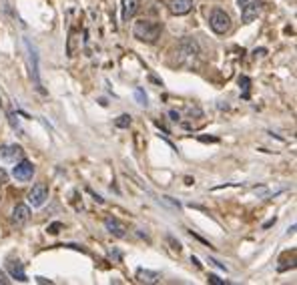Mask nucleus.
I'll return each mask as SVG.
<instances>
[{"label": "nucleus", "instance_id": "nucleus-1", "mask_svg": "<svg viewBox=\"0 0 297 285\" xmlns=\"http://www.w3.org/2000/svg\"><path fill=\"white\" fill-rule=\"evenodd\" d=\"M161 22H153V20H139L135 22L133 26V37L137 40H143V42H155L161 35Z\"/></svg>", "mask_w": 297, "mask_h": 285}, {"label": "nucleus", "instance_id": "nucleus-2", "mask_svg": "<svg viewBox=\"0 0 297 285\" xmlns=\"http://www.w3.org/2000/svg\"><path fill=\"white\" fill-rule=\"evenodd\" d=\"M209 26L215 35H225L231 28V16L225 10H213V14L209 16Z\"/></svg>", "mask_w": 297, "mask_h": 285}, {"label": "nucleus", "instance_id": "nucleus-3", "mask_svg": "<svg viewBox=\"0 0 297 285\" xmlns=\"http://www.w3.org/2000/svg\"><path fill=\"white\" fill-rule=\"evenodd\" d=\"M177 55H179V60H193L199 55V44L193 38H183L177 46Z\"/></svg>", "mask_w": 297, "mask_h": 285}, {"label": "nucleus", "instance_id": "nucleus-4", "mask_svg": "<svg viewBox=\"0 0 297 285\" xmlns=\"http://www.w3.org/2000/svg\"><path fill=\"white\" fill-rule=\"evenodd\" d=\"M24 46L28 50V58H30V76H32V80H35L37 89L40 93H44L42 91V85H40V75H38V57H37V50H35V46H30L28 40H24Z\"/></svg>", "mask_w": 297, "mask_h": 285}, {"label": "nucleus", "instance_id": "nucleus-5", "mask_svg": "<svg viewBox=\"0 0 297 285\" xmlns=\"http://www.w3.org/2000/svg\"><path fill=\"white\" fill-rule=\"evenodd\" d=\"M46 199H48V189L44 183H37V185L32 187V191L28 193V203L32 207H42Z\"/></svg>", "mask_w": 297, "mask_h": 285}, {"label": "nucleus", "instance_id": "nucleus-6", "mask_svg": "<svg viewBox=\"0 0 297 285\" xmlns=\"http://www.w3.org/2000/svg\"><path fill=\"white\" fill-rule=\"evenodd\" d=\"M12 175L19 181H30L32 175H35V165L26 159H20V163H16V167L12 169Z\"/></svg>", "mask_w": 297, "mask_h": 285}, {"label": "nucleus", "instance_id": "nucleus-7", "mask_svg": "<svg viewBox=\"0 0 297 285\" xmlns=\"http://www.w3.org/2000/svg\"><path fill=\"white\" fill-rule=\"evenodd\" d=\"M0 157L8 163H16L19 159L24 157V151L19 145H4V147H0Z\"/></svg>", "mask_w": 297, "mask_h": 285}, {"label": "nucleus", "instance_id": "nucleus-8", "mask_svg": "<svg viewBox=\"0 0 297 285\" xmlns=\"http://www.w3.org/2000/svg\"><path fill=\"white\" fill-rule=\"evenodd\" d=\"M261 2H253V0H249L245 6H243V10H241V20L245 22V24H249V22H253L257 16H259V12H261Z\"/></svg>", "mask_w": 297, "mask_h": 285}, {"label": "nucleus", "instance_id": "nucleus-9", "mask_svg": "<svg viewBox=\"0 0 297 285\" xmlns=\"http://www.w3.org/2000/svg\"><path fill=\"white\" fill-rule=\"evenodd\" d=\"M105 227H107V231L111 233V235H114V237H125L127 235V227L117 219V217H107L105 219Z\"/></svg>", "mask_w": 297, "mask_h": 285}, {"label": "nucleus", "instance_id": "nucleus-10", "mask_svg": "<svg viewBox=\"0 0 297 285\" xmlns=\"http://www.w3.org/2000/svg\"><path fill=\"white\" fill-rule=\"evenodd\" d=\"M28 219H30V209L26 205H16L12 211V223L16 227H22L28 223Z\"/></svg>", "mask_w": 297, "mask_h": 285}, {"label": "nucleus", "instance_id": "nucleus-11", "mask_svg": "<svg viewBox=\"0 0 297 285\" xmlns=\"http://www.w3.org/2000/svg\"><path fill=\"white\" fill-rule=\"evenodd\" d=\"M193 10V0H171V12L177 16L189 14Z\"/></svg>", "mask_w": 297, "mask_h": 285}, {"label": "nucleus", "instance_id": "nucleus-12", "mask_svg": "<svg viewBox=\"0 0 297 285\" xmlns=\"http://www.w3.org/2000/svg\"><path fill=\"white\" fill-rule=\"evenodd\" d=\"M141 8V0H123V20H130Z\"/></svg>", "mask_w": 297, "mask_h": 285}, {"label": "nucleus", "instance_id": "nucleus-13", "mask_svg": "<svg viewBox=\"0 0 297 285\" xmlns=\"http://www.w3.org/2000/svg\"><path fill=\"white\" fill-rule=\"evenodd\" d=\"M8 273L16 279V281H28L26 279V273H24V267L20 261H10L8 263Z\"/></svg>", "mask_w": 297, "mask_h": 285}, {"label": "nucleus", "instance_id": "nucleus-14", "mask_svg": "<svg viewBox=\"0 0 297 285\" xmlns=\"http://www.w3.org/2000/svg\"><path fill=\"white\" fill-rule=\"evenodd\" d=\"M137 279H139V283H157L161 279V275L157 271H148V269H143L141 267L137 271Z\"/></svg>", "mask_w": 297, "mask_h": 285}, {"label": "nucleus", "instance_id": "nucleus-15", "mask_svg": "<svg viewBox=\"0 0 297 285\" xmlns=\"http://www.w3.org/2000/svg\"><path fill=\"white\" fill-rule=\"evenodd\" d=\"M159 201H161L163 205H167L169 209H173V211H179V209H181V203H179V201H175V199L169 197V195H163Z\"/></svg>", "mask_w": 297, "mask_h": 285}, {"label": "nucleus", "instance_id": "nucleus-16", "mask_svg": "<svg viewBox=\"0 0 297 285\" xmlns=\"http://www.w3.org/2000/svg\"><path fill=\"white\" fill-rule=\"evenodd\" d=\"M130 121H133V119H130V114H121L119 119L114 121V125H117L119 129H129L130 127Z\"/></svg>", "mask_w": 297, "mask_h": 285}, {"label": "nucleus", "instance_id": "nucleus-17", "mask_svg": "<svg viewBox=\"0 0 297 285\" xmlns=\"http://www.w3.org/2000/svg\"><path fill=\"white\" fill-rule=\"evenodd\" d=\"M239 85H241V89H243V96L247 98V96H249V85H251V80L247 78V76H241V78H239Z\"/></svg>", "mask_w": 297, "mask_h": 285}, {"label": "nucleus", "instance_id": "nucleus-18", "mask_svg": "<svg viewBox=\"0 0 297 285\" xmlns=\"http://www.w3.org/2000/svg\"><path fill=\"white\" fill-rule=\"evenodd\" d=\"M135 98H137V103H139V105H145V107L148 105V103H147V95H145L143 89H137V91H135Z\"/></svg>", "mask_w": 297, "mask_h": 285}, {"label": "nucleus", "instance_id": "nucleus-19", "mask_svg": "<svg viewBox=\"0 0 297 285\" xmlns=\"http://www.w3.org/2000/svg\"><path fill=\"white\" fill-rule=\"evenodd\" d=\"M209 283H213V285H225L227 281H223V279H219L217 275H213V273H211V275H209Z\"/></svg>", "mask_w": 297, "mask_h": 285}, {"label": "nucleus", "instance_id": "nucleus-20", "mask_svg": "<svg viewBox=\"0 0 297 285\" xmlns=\"http://www.w3.org/2000/svg\"><path fill=\"white\" fill-rule=\"evenodd\" d=\"M6 181H8V173L2 169V167H0V185H4Z\"/></svg>", "mask_w": 297, "mask_h": 285}, {"label": "nucleus", "instance_id": "nucleus-21", "mask_svg": "<svg viewBox=\"0 0 297 285\" xmlns=\"http://www.w3.org/2000/svg\"><path fill=\"white\" fill-rule=\"evenodd\" d=\"M8 119H10V125H12L14 129H20V127H19V121H16V114H14V113H10V114H8Z\"/></svg>", "mask_w": 297, "mask_h": 285}, {"label": "nucleus", "instance_id": "nucleus-22", "mask_svg": "<svg viewBox=\"0 0 297 285\" xmlns=\"http://www.w3.org/2000/svg\"><path fill=\"white\" fill-rule=\"evenodd\" d=\"M62 225L60 223H55V225H51V227H48V233H53V235H56V233H58V229H60Z\"/></svg>", "mask_w": 297, "mask_h": 285}, {"label": "nucleus", "instance_id": "nucleus-23", "mask_svg": "<svg viewBox=\"0 0 297 285\" xmlns=\"http://www.w3.org/2000/svg\"><path fill=\"white\" fill-rule=\"evenodd\" d=\"M0 285H8V277L4 271H0Z\"/></svg>", "mask_w": 297, "mask_h": 285}, {"label": "nucleus", "instance_id": "nucleus-24", "mask_svg": "<svg viewBox=\"0 0 297 285\" xmlns=\"http://www.w3.org/2000/svg\"><path fill=\"white\" fill-rule=\"evenodd\" d=\"M209 263H213V265H217L219 269H223V271H227V267L223 265V263H219V261H215V259H209Z\"/></svg>", "mask_w": 297, "mask_h": 285}, {"label": "nucleus", "instance_id": "nucleus-25", "mask_svg": "<svg viewBox=\"0 0 297 285\" xmlns=\"http://www.w3.org/2000/svg\"><path fill=\"white\" fill-rule=\"evenodd\" d=\"M169 116H171L173 121H179V116H181V114H179L177 111H171V113H169Z\"/></svg>", "mask_w": 297, "mask_h": 285}, {"label": "nucleus", "instance_id": "nucleus-26", "mask_svg": "<svg viewBox=\"0 0 297 285\" xmlns=\"http://www.w3.org/2000/svg\"><path fill=\"white\" fill-rule=\"evenodd\" d=\"M247 2H249V0H237V4H239V8H243Z\"/></svg>", "mask_w": 297, "mask_h": 285}]
</instances>
